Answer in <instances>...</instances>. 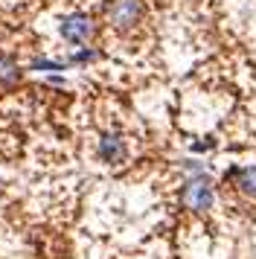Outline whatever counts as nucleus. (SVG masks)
I'll return each mask as SVG.
<instances>
[{"instance_id": "1", "label": "nucleus", "mask_w": 256, "mask_h": 259, "mask_svg": "<svg viewBox=\"0 0 256 259\" xmlns=\"http://www.w3.org/2000/svg\"><path fill=\"white\" fill-rule=\"evenodd\" d=\"M146 0H105L102 3V24L116 35H134L146 24Z\"/></svg>"}, {"instance_id": "2", "label": "nucleus", "mask_w": 256, "mask_h": 259, "mask_svg": "<svg viewBox=\"0 0 256 259\" xmlns=\"http://www.w3.org/2000/svg\"><path fill=\"white\" fill-rule=\"evenodd\" d=\"M56 35L73 47H84V44H93L99 38V21L96 15L84 12V9H70V12L58 15L56 21Z\"/></svg>"}, {"instance_id": "3", "label": "nucleus", "mask_w": 256, "mask_h": 259, "mask_svg": "<svg viewBox=\"0 0 256 259\" xmlns=\"http://www.w3.org/2000/svg\"><path fill=\"white\" fill-rule=\"evenodd\" d=\"M181 207L189 212H207L216 207V184L207 175H186L181 187Z\"/></svg>"}, {"instance_id": "4", "label": "nucleus", "mask_w": 256, "mask_h": 259, "mask_svg": "<svg viewBox=\"0 0 256 259\" xmlns=\"http://www.w3.org/2000/svg\"><path fill=\"white\" fill-rule=\"evenodd\" d=\"M96 157L105 166H122L128 160V137L119 128H102L96 137Z\"/></svg>"}, {"instance_id": "5", "label": "nucleus", "mask_w": 256, "mask_h": 259, "mask_svg": "<svg viewBox=\"0 0 256 259\" xmlns=\"http://www.w3.org/2000/svg\"><path fill=\"white\" fill-rule=\"evenodd\" d=\"M227 181L233 184L236 192H242L244 198H256V163L227 169Z\"/></svg>"}, {"instance_id": "6", "label": "nucleus", "mask_w": 256, "mask_h": 259, "mask_svg": "<svg viewBox=\"0 0 256 259\" xmlns=\"http://www.w3.org/2000/svg\"><path fill=\"white\" fill-rule=\"evenodd\" d=\"M23 64L12 53H0V91H12V88H18L23 82Z\"/></svg>"}, {"instance_id": "7", "label": "nucleus", "mask_w": 256, "mask_h": 259, "mask_svg": "<svg viewBox=\"0 0 256 259\" xmlns=\"http://www.w3.org/2000/svg\"><path fill=\"white\" fill-rule=\"evenodd\" d=\"M23 70L29 73H64L70 70V64L64 59H53V56H32L23 64Z\"/></svg>"}, {"instance_id": "8", "label": "nucleus", "mask_w": 256, "mask_h": 259, "mask_svg": "<svg viewBox=\"0 0 256 259\" xmlns=\"http://www.w3.org/2000/svg\"><path fill=\"white\" fill-rule=\"evenodd\" d=\"M99 59H102V50L93 47V44H84V47H73V53L64 61H67L70 67H88V64H93V61H99Z\"/></svg>"}, {"instance_id": "9", "label": "nucleus", "mask_w": 256, "mask_h": 259, "mask_svg": "<svg viewBox=\"0 0 256 259\" xmlns=\"http://www.w3.org/2000/svg\"><path fill=\"white\" fill-rule=\"evenodd\" d=\"M212 143H192V152H207Z\"/></svg>"}, {"instance_id": "10", "label": "nucleus", "mask_w": 256, "mask_h": 259, "mask_svg": "<svg viewBox=\"0 0 256 259\" xmlns=\"http://www.w3.org/2000/svg\"><path fill=\"white\" fill-rule=\"evenodd\" d=\"M3 201H6V192H3V189H0V207H3Z\"/></svg>"}]
</instances>
